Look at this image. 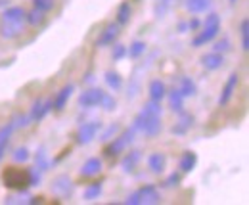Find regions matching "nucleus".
<instances>
[{"instance_id": "nucleus-1", "label": "nucleus", "mask_w": 249, "mask_h": 205, "mask_svg": "<svg viewBox=\"0 0 249 205\" xmlns=\"http://www.w3.org/2000/svg\"><path fill=\"white\" fill-rule=\"evenodd\" d=\"M218 33H220V16L211 12L203 21V29L197 31V35L192 38V46L194 48H201V46L213 42L218 37Z\"/></svg>"}, {"instance_id": "nucleus-2", "label": "nucleus", "mask_w": 249, "mask_h": 205, "mask_svg": "<svg viewBox=\"0 0 249 205\" xmlns=\"http://www.w3.org/2000/svg\"><path fill=\"white\" fill-rule=\"evenodd\" d=\"M2 184L8 190L19 192V190H27L29 188V169H21V167H8L2 171Z\"/></svg>"}, {"instance_id": "nucleus-3", "label": "nucleus", "mask_w": 249, "mask_h": 205, "mask_svg": "<svg viewBox=\"0 0 249 205\" xmlns=\"http://www.w3.org/2000/svg\"><path fill=\"white\" fill-rule=\"evenodd\" d=\"M132 129L136 132H142L146 136H157L163 129L161 125V117H156V115H146V113H138L134 121H132Z\"/></svg>"}, {"instance_id": "nucleus-4", "label": "nucleus", "mask_w": 249, "mask_h": 205, "mask_svg": "<svg viewBox=\"0 0 249 205\" xmlns=\"http://www.w3.org/2000/svg\"><path fill=\"white\" fill-rule=\"evenodd\" d=\"M134 136H136V130L132 129V127H128V129H124L123 132L119 134V136H115V138H111V142L107 144V146L104 148V153L107 155V157H115V155H119V153H123L126 148L130 146L132 142H134Z\"/></svg>"}, {"instance_id": "nucleus-5", "label": "nucleus", "mask_w": 249, "mask_h": 205, "mask_svg": "<svg viewBox=\"0 0 249 205\" xmlns=\"http://www.w3.org/2000/svg\"><path fill=\"white\" fill-rule=\"evenodd\" d=\"M119 35H121V25H119L117 21H111V23L106 25V29L100 33V37L96 38L94 46H96V48L111 46V44H115V40L119 38Z\"/></svg>"}, {"instance_id": "nucleus-6", "label": "nucleus", "mask_w": 249, "mask_h": 205, "mask_svg": "<svg viewBox=\"0 0 249 205\" xmlns=\"http://www.w3.org/2000/svg\"><path fill=\"white\" fill-rule=\"evenodd\" d=\"M102 130V123L100 121H89V123H83L79 129H77V144L85 146V144H90L94 138L98 136V132Z\"/></svg>"}, {"instance_id": "nucleus-7", "label": "nucleus", "mask_w": 249, "mask_h": 205, "mask_svg": "<svg viewBox=\"0 0 249 205\" xmlns=\"http://www.w3.org/2000/svg\"><path fill=\"white\" fill-rule=\"evenodd\" d=\"M238 85H240V75L234 71V73L228 75V79H226V83H224V87H222V92H220V96H218V106H220V108H224V106L230 104V100H232V96H234Z\"/></svg>"}, {"instance_id": "nucleus-8", "label": "nucleus", "mask_w": 249, "mask_h": 205, "mask_svg": "<svg viewBox=\"0 0 249 205\" xmlns=\"http://www.w3.org/2000/svg\"><path fill=\"white\" fill-rule=\"evenodd\" d=\"M104 96V90L102 88H87L85 92H81L79 96V108L83 110H92V108H98L100 106V100Z\"/></svg>"}, {"instance_id": "nucleus-9", "label": "nucleus", "mask_w": 249, "mask_h": 205, "mask_svg": "<svg viewBox=\"0 0 249 205\" xmlns=\"http://www.w3.org/2000/svg\"><path fill=\"white\" fill-rule=\"evenodd\" d=\"M50 112H52V100H42V98L35 100L31 106V110H29L31 123H40Z\"/></svg>"}, {"instance_id": "nucleus-10", "label": "nucleus", "mask_w": 249, "mask_h": 205, "mask_svg": "<svg viewBox=\"0 0 249 205\" xmlns=\"http://www.w3.org/2000/svg\"><path fill=\"white\" fill-rule=\"evenodd\" d=\"M73 188H75V184L67 175L56 176L54 182H52V192L56 196H60V198H69L73 194Z\"/></svg>"}, {"instance_id": "nucleus-11", "label": "nucleus", "mask_w": 249, "mask_h": 205, "mask_svg": "<svg viewBox=\"0 0 249 205\" xmlns=\"http://www.w3.org/2000/svg\"><path fill=\"white\" fill-rule=\"evenodd\" d=\"M102 169H104V163H102V159H100V157H89V159L81 165L79 175L85 176V178H92V176L100 175V173H102Z\"/></svg>"}, {"instance_id": "nucleus-12", "label": "nucleus", "mask_w": 249, "mask_h": 205, "mask_svg": "<svg viewBox=\"0 0 249 205\" xmlns=\"http://www.w3.org/2000/svg\"><path fill=\"white\" fill-rule=\"evenodd\" d=\"M23 31H25L23 21H4V25L0 27V37L6 40H12V38L21 37Z\"/></svg>"}, {"instance_id": "nucleus-13", "label": "nucleus", "mask_w": 249, "mask_h": 205, "mask_svg": "<svg viewBox=\"0 0 249 205\" xmlns=\"http://www.w3.org/2000/svg\"><path fill=\"white\" fill-rule=\"evenodd\" d=\"M138 196H140V204L144 205H157L161 204V194L154 184H148V186H142L138 190Z\"/></svg>"}, {"instance_id": "nucleus-14", "label": "nucleus", "mask_w": 249, "mask_h": 205, "mask_svg": "<svg viewBox=\"0 0 249 205\" xmlns=\"http://www.w3.org/2000/svg\"><path fill=\"white\" fill-rule=\"evenodd\" d=\"M146 163H148V169L154 175H161L165 171V167H167V155L163 151H154V153L148 155Z\"/></svg>"}, {"instance_id": "nucleus-15", "label": "nucleus", "mask_w": 249, "mask_h": 205, "mask_svg": "<svg viewBox=\"0 0 249 205\" xmlns=\"http://www.w3.org/2000/svg\"><path fill=\"white\" fill-rule=\"evenodd\" d=\"M73 92H75V85H71V83H69V85H65V87L56 94V98L52 100V110H56V112H63Z\"/></svg>"}, {"instance_id": "nucleus-16", "label": "nucleus", "mask_w": 249, "mask_h": 205, "mask_svg": "<svg viewBox=\"0 0 249 205\" xmlns=\"http://www.w3.org/2000/svg\"><path fill=\"white\" fill-rule=\"evenodd\" d=\"M201 65L207 69V71H217L224 65V54L220 52H209V54H203L201 56Z\"/></svg>"}, {"instance_id": "nucleus-17", "label": "nucleus", "mask_w": 249, "mask_h": 205, "mask_svg": "<svg viewBox=\"0 0 249 205\" xmlns=\"http://www.w3.org/2000/svg\"><path fill=\"white\" fill-rule=\"evenodd\" d=\"M196 165H197V153L192 151V149L182 151V155H180V159H178V169H180L182 173H192V171L196 169Z\"/></svg>"}, {"instance_id": "nucleus-18", "label": "nucleus", "mask_w": 249, "mask_h": 205, "mask_svg": "<svg viewBox=\"0 0 249 205\" xmlns=\"http://www.w3.org/2000/svg\"><path fill=\"white\" fill-rule=\"evenodd\" d=\"M192 127H194V117H192L190 113L180 112V117H178V121H177V125L171 129V132L177 134V136H182V134H186Z\"/></svg>"}, {"instance_id": "nucleus-19", "label": "nucleus", "mask_w": 249, "mask_h": 205, "mask_svg": "<svg viewBox=\"0 0 249 205\" xmlns=\"http://www.w3.org/2000/svg\"><path fill=\"white\" fill-rule=\"evenodd\" d=\"M140 159H142V151H140V149H130L123 159H121V167H123L124 173L134 171V169H136V165L140 163Z\"/></svg>"}, {"instance_id": "nucleus-20", "label": "nucleus", "mask_w": 249, "mask_h": 205, "mask_svg": "<svg viewBox=\"0 0 249 205\" xmlns=\"http://www.w3.org/2000/svg\"><path fill=\"white\" fill-rule=\"evenodd\" d=\"M14 127H12V123L8 121L6 125H2L0 127V161L4 159V155H6V149H8V142H10V138H12V134H14Z\"/></svg>"}, {"instance_id": "nucleus-21", "label": "nucleus", "mask_w": 249, "mask_h": 205, "mask_svg": "<svg viewBox=\"0 0 249 205\" xmlns=\"http://www.w3.org/2000/svg\"><path fill=\"white\" fill-rule=\"evenodd\" d=\"M148 94H150V100H154V102H161V100L165 98V94H167V87H165V83H163L161 79H154V81L150 83V87H148Z\"/></svg>"}, {"instance_id": "nucleus-22", "label": "nucleus", "mask_w": 249, "mask_h": 205, "mask_svg": "<svg viewBox=\"0 0 249 205\" xmlns=\"http://www.w3.org/2000/svg\"><path fill=\"white\" fill-rule=\"evenodd\" d=\"M25 19V10L21 6H10L2 12V21H23Z\"/></svg>"}, {"instance_id": "nucleus-23", "label": "nucleus", "mask_w": 249, "mask_h": 205, "mask_svg": "<svg viewBox=\"0 0 249 205\" xmlns=\"http://www.w3.org/2000/svg\"><path fill=\"white\" fill-rule=\"evenodd\" d=\"M165 96L169 98V108H171L173 112H177V113L184 112V96L178 92V88L171 90V92H169V94H165Z\"/></svg>"}, {"instance_id": "nucleus-24", "label": "nucleus", "mask_w": 249, "mask_h": 205, "mask_svg": "<svg viewBox=\"0 0 249 205\" xmlns=\"http://www.w3.org/2000/svg\"><path fill=\"white\" fill-rule=\"evenodd\" d=\"M184 8L190 14H203L211 8V0H184Z\"/></svg>"}, {"instance_id": "nucleus-25", "label": "nucleus", "mask_w": 249, "mask_h": 205, "mask_svg": "<svg viewBox=\"0 0 249 205\" xmlns=\"http://www.w3.org/2000/svg\"><path fill=\"white\" fill-rule=\"evenodd\" d=\"M130 18H132V6H130V2H121L119 4V8H117V18H115V21L123 27L126 25L128 21H130Z\"/></svg>"}, {"instance_id": "nucleus-26", "label": "nucleus", "mask_w": 249, "mask_h": 205, "mask_svg": "<svg viewBox=\"0 0 249 205\" xmlns=\"http://www.w3.org/2000/svg\"><path fill=\"white\" fill-rule=\"evenodd\" d=\"M178 92L184 98H194L197 94V87L190 77H180V85H178Z\"/></svg>"}, {"instance_id": "nucleus-27", "label": "nucleus", "mask_w": 249, "mask_h": 205, "mask_svg": "<svg viewBox=\"0 0 249 205\" xmlns=\"http://www.w3.org/2000/svg\"><path fill=\"white\" fill-rule=\"evenodd\" d=\"M100 196H102V182H98V180L90 182V184L85 188V192H83V200H85V202H94V200H98Z\"/></svg>"}, {"instance_id": "nucleus-28", "label": "nucleus", "mask_w": 249, "mask_h": 205, "mask_svg": "<svg viewBox=\"0 0 249 205\" xmlns=\"http://www.w3.org/2000/svg\"><path fill=\"white\" fill-rule=\"evenodd\" d=\"M104 81H106V85L111 88V90H121L123 88V77L117 73V71H106V75H104Z\"/></svg>"}, {"instance_id": "nucleus-29", "label": "nucleus", "mask_w": 249, "mask_h": 205, "mask_svg": "<svg viewBox=\"0 0 249 205\" xmlns=\"http://www.w3.org/2000/svg\"><path fill=\"white\" fill-rule=\"evenodd\" d=\"M35 167H36L38 171H42V173L50 169V159H48V153H46L44 148H40V149L35 153Z\"/></svg>"}, {"instance_id": "nucleus-30", "label": "nucleus", "mask_w": 249, "mask_h": 205, "mask_svg": "<svg viewBox=\"0 0 249 205\" xmlns=\"http://www.w3.org/2000/svg\"><path fill=\"white\" fill-rule=\"evenodd\" d=\"M146 50H148V44H146L144 40H134V42H130V48H126V56L136 59V58H140Z\"/></svg>"}, {"instance_id": "nucleus-31", "label": "nucleus", "mask_w": 249, "mask_h": 205, "mask_svg": "<svg viewBox=\"0 0 249 205\" xmlns=\"http://www.w3.org/2000/svg\"><path fill=\"white\" fill-rule=\"evenodd\" d=\"M44 19H46L44 12H40V10H36V8H33L29 14L25 12V21H27L29 25H33V27H38V25H42V23H44Z\"/></svg>"}, {"instance_id": "nucleus-32", "label": "nucleus", "mask_w": 249, "mask_h": 205, "mask_svg": "<svg viewBox=\"0 0 249 205\" xmlns=\"http://www.w3.org/2000/svg\"><path fill=\"white\" fill-rule=\"evenodd\" d=\"M142 113H146V115H156V117H161V113H163L161 102H154V100L146 102V104H144V108H142Z\"/></svg>"}, {"instance_id": "nucleus-33", "label": "nucleus", "mask_w": 249, "mask_h": 205, "mask_svg": "<svg viewBox=\"0 0 249 205\" xmlns=\"http://www.w3.org/2000/svg\"><path fill=\"white\" fill-rule=\"evenodd\" d=\"M100 108H102L104 112L111 113V112H115V108H117V100H115L111 94H106V92H104V96H102V100H100Z\"/></svg>"}, {"instance_id": "nucleus-34", "label": "nucleus", "mask_w": 249, "mask_h": 205, "mask_svg": "<svg viewBox=\"0 0 249 205\" xmlns=\"http://www.w3.org/2000/svg\"><path fill=\"white\" fill-rule=\"evenodd\" d=\"M10 123H12L14 129H25V127L31 125V117H29V113L27 115L25 113H16L14 117L10 119Z\"/></svg>"}, {"instance_id": "nucleus-35", "label": "nucleus", "mask_w": 249, "mask_h": 205, "mask_svg": "<svg viewBox=\"0 0 249 205\" xmlns=\"http://www.w3.org/2000/svg\"><path fill=\"white\" fill-rule=\"evenodd\" d=\"M240 35H242V50H249V19H242L240 23Z\"/></svg>"}, {"instance_id": "nucleus-36", "label": "nucleus", "mask_w": 249, "mask_h": 205, "mask_svg": "<svg viewBox=\"0 0 249 205\" xmlns=\"http://www.w3.org/2000/svg\"><path fill=\"white\" fill-rule=\"evenodd\" d=\"M29 149L25 146H19L14 149V153H12V159L16 161V163H25V161H29Z\"/></svg>"}, {"instance_id": "nucleus-37", "label": "nucleus", "mask_w": 249, "mask_h": 205, "mask_svg": "<svg viewBox=\"0 0 249 205\" xmlns=\"http://www.w3.org/2000/svg\"><path fill=\"white\" fill-rule=\"evenodd\" d=\"M117 130H119V125H117V123H111L104 132H102V130L98 132V134H100V140H104V142L111 140V138H113V134H117Z\"/></svg>"}, {"instance_id": "nucleus-38", "label": "nucleus", "mask_w": 249, "mask_h": 205, "mask_svg": "<svg viewBox=\"0 0 249 205\" xmlns=\"http://www.w3.org/2000/svg\"><path fill=\"white\" fill-rule=\"evenodd\" d=\"M54 4H56V0H33V6L40 12H44V14L50 12L54 8Z\"/></svg>"}, {"instance_id": "nucleus-39", "label": "nucleus", "mask_w": 249, "mask_h": 205, "mask_svg": "<svg viewBox=\"0 0 249 205\" xmlns=\"http://www.w3.org/2000/svg\"><path fill=\"white\" fill-rule=\"evenodd\" d=\"M228 50H230V38L228 37H222L220 40L215 42V46H213V52H220V54H224Z\"/></svg>"}, {"instance_id": "nucleus-40", "label": "nucleus", "mask_w": 249, "mask_h": 205, "mask_svg": "<svg viewBox=\"0 0 249 205\" xmlns=\"http://www.w3.org/2000/svg\"><path fill=\"white\" fill-rule=\"evenodd\" d=\"M42 182V171H38L36 167L29 169V188L31 186H38Z\"/></svg>"}, {"instance_id": "nucleus-41", "label": "nucleus", "mask_w": 249, "mask_h": 205, "mask_svg": "<svg viewBox=\"0 0 249 205\" xmlns=\"http://www.w3.org/2000/svg\"><path fill=\"white\" fill-rule=\"evenodd\" d=\"M113 46V50H111V58L115 59V61H119V59H123L126 56V46L124 44H111Z\"/></svg>"}, {"instance_id": "nucleus-42", "label": "nucleus", "mask_w": 249, "mask_h": 205, "mask_svg": "<svg viewBox=\"0 0 249 205\" xmlns=\"http://www.w3.org/2000/svg\"><path fill=\"white\" fill-rule=\"evenodd\" d=\"M178 184H180V175L175 171V173H171V175L167 176V180L163 182V188H175Z\"/></svg>"}, {"instance_id": "nucleus-43", "label": "nucleus", "mask_w": 249, "mask_h": 205, "mask_svg": "<svg viewBox=\"0 0 249 205\" xmlns=\"http://www.w3.org/2000/svg\"><path fill=\"white\" fill-rule=\"evenodd\" d=\"M171 2H173V0H157V4H156V16L157 18H161V16H165V14H167V10H169Z\"/></svg>"}, {"instance_id": "nucleus-44", "label": "nucleus", "mask_w": 249, "mask_h": 205, "mask_svg": "<svg viewBox=\"0 0 249 205\" xmlns=\"http://www.w3.org/2000/svg\"><path fill=\"white\" fill-rule=\"evenodd\" d=\"M124 204H126V205H142V204H140V196H138V190H136V192H132V194H130V196L124 200Z\"/></svg>"}, {"instance_id": "nucleus-45", "label": "nucleus", "mask_w": 249, "mask_h": 205, "mask_svg": "<svg viewBox=\"0 0 249 205\" xmlns=\"http://www.w3.org/2000/svg\"><path fill=\"white\" fill-rule=\"evenodd\" d=\"M199 27H201V21L197 18H194V19L188 21V29L190 31H199Z\"/></svg>"}, {"instance_id": "nucleus-46", "label": "nucleus", "mask_w": 249, "mask_h": 205, "mask_svg": "<svg viewBox=\"0 0 249 205\" xmlns=\"http://www.w3.org/2000/svg\"><path fill=\"white\" fill-rule=\"evenodd\" d=\"M186 31H190L188 29V23L186 21H180V23H178V33H186Z\"/></svg>"}, {"instance_id": "nucleus-47", "label": "nucleus", "mask_w": 249, "mask_h": 205, "mask_svg": "<svg viewBox=\"0 0 249 205\" xmlns=\"http://www.w3.org/2000/svg\"><path fill=\"white\" fill-rule=\"evenodd\" d=\"M236 2H238V0H230V4H236Z\"/></svg>"}]
</instances>
